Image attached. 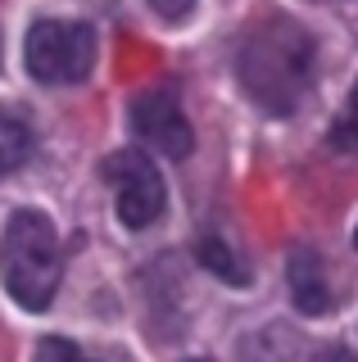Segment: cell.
Returning a JSON list of instances; mask_svg holds the SVG:
<instances>
[{
    "label": "cell",
    "instance_id": "obj_14",
    "mask_svg": "<svg viewBox=\"0 0 358 362\" xmlns=\"http://www.w3.org/2000/svg\"><path fill=\"white\" fill-rule=\"evenodd\" d=\"M354 245H358V231H354Z\"/></svg>",
    "mask_w": 358,
    "mask_h": 362
},
{
    "label": "cell",
    "instance_id": "obj_4",
    "mask_svg": "<svg viewBox=\"0 0 358 362\" xmlns=\"http://www.w3.org/2000/svg\"><path fill=\"white\" fill-rule=\"evenodd\" d=\"M105 181L114 186V204L118 218L132 231H145L150 222H159L163 213V177L141 150H118L105 163Z\"/></svg>",
    "mask_w": 358,
    "mask_h": 362
},
{
    "label": "cell",
    "instance_id": "obj_5",
    "mask_svg": "<svg viewBox=\"0 0 358 362\" xmlns=\"http://www.w3.org/2000/svg\"><path fill=\"white\" fill-rule=\"evenodd\" d=\"M132 132L141 136L150 150H159L168 158H186L195 145L191 122H186L182 105L168 86H150L141 95H132Z\"/></svg>",
    "mask_w": 358,
    "mask_h": 362
},
{
    "label": "cell",
    "instance_id": "obj_11",
    "mask_svg": "<svg viewBox=\"0 0 358 362\" xmlns=\"http://www.w3.org/2000/svg\"><path fill=\"white\" fill-rule=\"evenodd\" d=\"M154 9H159V14L168 18V23H177V18H186L195 9V0H150Z\"/></svg>",
    "mask_w": 358,
    "mask_h": 362
},
{
    "label": "cell",
    "instance_id": "obj_8",
    "mask_svg": "<svg viewBox=\"0 0 358 362\" xmlns=\"http://www.w3.org/2000/svg\"><path fill=\"white\" fill-rule=\"evenodd\" d=\"M200 263H204L214 276H222V281H231V286H245L250 281V272H245L241 263H236V254L227 249V240L222 235H200Z\"/></svg>",
    "mask_w": 358,
    "mask_h": 362
},
{
    "label": "cell",
    "instance_id": "obj_13",
    "mask_svg": "<svg viewBox=\"0 0 358 362\" xmlns=\"http://www.w3.org/2000/svg\"><path fill=\"white\" fill-rule=\"evenodd\" d=\"M191 362H204V358H191Z\"/></svg>",
    "mask_w": 358,
    "mask_h": 362
},
{
    "label": "cell",
    "instance_id": "obj_9",
    "mask_svg": "<svg viewBox=\"0 0 358 362\" xmlns=\"http://www.w3.org/2000/svg\"><path fill=\"white\" fill-rule=\"evenodd\" d=\"M32 362H91L82 354V349H73L69 339H59V335H46L37 344V354H32Z\"/></svg>",
    "mask_w": 358,
    "mask_h": 362
},
{
    "label": "cell",
    "instance_id": "obj_10",
    "mask_svg": "<svg viewBox=\"0 0 358 362\" xmlns=\"http://www.w3.org/2000/svg\"><path fill=\"white\" fill-rule=\"evenodd\" d=\"M335 141L350 145V150H358V86H354L350 105H345V113H340V122H335Z\"/></svg>",
    "mask_w": 358,
    "mask_h": 362
},
{
    "label": "cell",
    "instance_id": "obj_6",
    "mask_svg": "<svg viewBox=\"0 0 358 362\" xmlns=\"http://www.w3.org/2000/svg\"><path fill=\"white\" fill-rule=\"evenodd\" d=\"M286 281H290V299H295L299 313H308V317L331 313L335 299H331V286H327V272H322L318 254H313L308 245L290 249V258H286Z\"/></svg>",
    "mask_w": 358,
    "mask_h": 362
},
{
    "label": "cell",
    "instance_id": "obj_12",
    "mask_svg": "<svg viewBox=\"0 0 358 362\" xmlns=\"http://www.w3.org/2000/svg\"><path fill=\"white\" fill-rule=\"evenodd\" d=\"M313 362H358V358L350 354V349H322V354L313 358Z\"/></svg>",
    "mask_w": 358,
    "mask_h": 362
},
{
    "label": "cell",
    "instance_id": "obj_1",
    "mask_svg": "<svg viewBox=\"0 0 358 362\" xmlns=\"http://www.w3.org/2000/svg\"><path fill=\"white\" fill-rule=\"evenodd\" d=\"M236 73L254 105L286 118L299 109V100L313 86V37L295 18L267 14L241 37Z\"/></svg>",
    "mask_w": 358,
    "mask_h": 362
},
{
    "label": "cell",
    "instance_id": "obj_7",
    "mask_svg": "<svg viewBox=\"0 0 358 362\" xmlns=\"http://www.w3.org/2000/svg\"><path fill=\"white\" fill-rule=\"evenodd\" d=\"M32 154V127L14 109H0V177L18 173Z\"/></svg>",
    "mask_w": 358,
    "mask_h": 362
},
{
    "label": "cell",
    "instance_id": "obj_2",
    "mask_svg": "<svg viewBox=\"0 0 358 362\" xmlns=\"http://www.w3.org/2000/svg\"><path fill=\"white\" fill-rule=\"evenodd\" d=\"M0 267H5V290L28 313L50 308L54 286H59V235L46 213L18 209L0 240Z\"/></svg>",
    "mask_w": 358,
    "mask_h": 362
},
{
    "label": "cell",
    "instance_id": "obj_3",
    "mask_svg": "<svg viewBox=\"0 0 358 362\" xmlns=\"http://www.w3.org/2000/svg\"><path fill=\"white\" fill-rule=\"evenodd\" d=\"M96 64V32L86 23L41 18L28 32V73L46 86H73Z\"/></svg>",
    "mask_w": 358,
    "mask_h": 362
}]
</instances>
